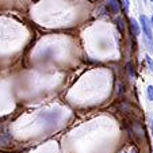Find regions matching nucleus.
<instances>
[{
    "label": "nucleus",
    "instance_id": "nucleus-1",
    "mask_svg": "<svg viewBox=\"0 0 153 153\" xmlns=\"http://www.w3.org/2000/svg\"><path fill=\"white\" fill-rule=\"evenodd\" d=\"M140 22H141L142 31H144L146 39L152 41L153 39V33H152V25H150V20L148 19L145 15H141V18H140Z\"/></svg>",
    "mask_w": 153,
    "mask_h": 153
},
{
    "label": "nucleus",
    "instance_id": "nucleus-2",
    "mask_svg": "<svg viewBox=\"0 0 153 153\" xmlns=\"http://www.w3.org/2000/svg\"><path fill=\"white\" fill-rule=\"evenodd\" d=\"M130 27H131V33H133L134 37H137V35L140 34V25L137 23V20L136 19H130Z\"/></svg>",
    "mask_w": 153,
    "mask_h": 153
},
{
    "label": "nucleus",
    "instance_id": "nucleus-3",
    "mask_svg": "<svg viewBox=\"0 0 153 153\" xmlns=\"http://www.w3.org/2000/svg\"><path fill=\"white\" fill-rule=\"evenodd\" d=\"M108 7H110V11H113V12H118L119 11V3H117L115 0H110Z\"/></svg>",
    "mask_w": 153,
    "mask_h": 153
},
{
    "label": "nucleus",
    "instance_id": "nucleus-4",
    "mask_svg": "<svg viewBox=\"0 0 153 153\" xmlns=\"http://www.w3.org/2000/svg\"><path fill=\"white\" fill-rule=\"evenodd\" d=\"M115 23H117V27H118V30L123 34V30H125V25H123V19H122L121 16L115 19Z\"/></svg>",
    "mask_w": 153,
    "mask_h": 153
},
{
    "label": "nucleus",
    "instance_id": "nucleus-5",
    "mask_svg": "<svg viewBox=\"0 0 153 153\" xmlns=\"http://www.w3.org/2000/svg\"><path fill=\"white\" fill-rule=\"evenodd\" d=\"M146 94H148V99L153 102V85H149V87H148Z\"/></svg>",
    "mask_w": 153,
    "mask_h": 153
},
{
    "label": "nucleus",
    "instance_id": "nucleus-6",
    "mask_svg": "<svg viewBox=\"0 0 153 153\" xmlns=\"http://www.w3.org/2000/svg\"><path fill=\"white\" fill-rule=\"evenodd\" d=\"M122 1V7H123L125 11H127V8H129V0H121Z\"/></svg>",
    "mask_w": 153,
    "mask_h": 153
},
{
    "label": "nucleus",
    "instance_id": "nucleus-7",
    "mask_svg": "<svg viewBox=\"0 0 153 153\" xmlns=\"http://www.w3.org/2000/svg\"><path fill=\"white\" fill-rule=\"evenodd\" d=\"M146 43H148V49H149L150 52L153 53V41H149V39H146Z\"/></svg>",
    "mask_w": 153,
    "mask_h": 153
},
{
    "label": "nucleus",
    "instance_id": "nucleus-8",
    "mask_svg": "<svg viewBox=\"0 0 153 153\" xmlns=\"http://www.w3.org/2000/svg\"><path fill=\"white\" fill-rule=\"evenodd\" d=\"M127 72H129V75L131 76V77L134 76V73H133V67H131L130 64H127Z\"/></svg>",
    "mask_w": 153,
    "mask_h": 153
},
{
    "label": "nucleus",
    "instance_id": "nucleus-9",
    "mask_svg": "<svg viewBox=\"0 0 153 153\" xmlns=\"http://www.w3.org/2000/svg\"><path fill=\"white\" fill-rule=\"evenodd\" d=\"M146 61H148V65L150 67V69H153V61L150 60V57L149 56H146Z\"/></svg>",
    "mask_w": 153,
    "mask_h": 153
},
{
    "label": "nucleus",
    "instance_id": "nucleus-10",
    "mask_svg": "<svg viewBox=\"0 0 153 153\" xmlns=\"http://www.w3.org/2000/svg\"><path fill=\"white\" fill-rule=\"evenodd\" d=\"M150 130H152V136H153V118L150 119Z\"/></svg>",
    "mask_w": 153,
    "mask_h": 153
},
{
    "label": "nucleus",
    "instance_id": "nucleus-11",
    "mask_svg": "<svg viewBox=\"0 0 153 153\" xmlns=\"http://www.w3.org/2000/svg\"><path fill=\"white\" fill-rule=\"evenodd\" d=\"M150 25L153 26V15H152V18H150Z\"/></svg>",
    "mask_w": 153,
    "mask_h": 153
},
{
    "label": "nucleus",
    "instance_id": "nucleus-12",
    "mask_svg": "<svg viewBox=\"0 0 153 153\" xmlns=\"http://www.w3.org/2000/svg\"><path fill=\"white\" fill-rule=\"evenodd\" d=\"M150 1H152V3H153V0H150Z\"/></svg>",
    "mask_w": 153,
    "mask_h": 153
}]
</instances>
